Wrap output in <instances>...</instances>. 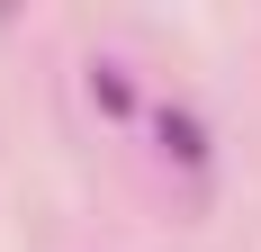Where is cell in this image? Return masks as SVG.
<instances>
[{"label": "cell", "instance_id": "cell-1", "mask_svg": "<svg viewBox=\"0 0 261 252\" xmlns=\"http://www.w3.org/2000/svg\"><path fill=\"white\" fill-rule=\"evenodd\" d=\"M153 144L171 153L180 171H198V162H207V126L189 117V108H162V117H153Z\"/></svg>", "mask_w": 261, "mask_h": 252}, {"label": "cell", "instance_id": "cell-2", "mask_svg": "<svg viewBox=\"0 0 261 252\" xmlns=\"http://www.w3.org/2000/svg\"><path fill=\"white\" fill-rule=\"evenodd\" d=\"M90 99H99L108 117H126V108H135V90H126V72H117V63H99V72H90Z\"/></svg>", "mask_w": 261, "mask_h": 252}]
</instances>
